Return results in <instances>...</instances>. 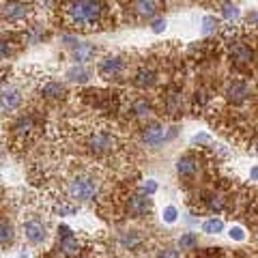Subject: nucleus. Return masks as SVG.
Here are the masks:
<instances>
[{"instance_id":"f257e3e1","label":"nucleus","mask_w":258,"mask_h":258,"mask_svg":"<svg viewBox=\"0 0 258 258\" xmlns=\"http://www.w3.org/2000/svg\"><path fill=\"white\" fill-rule=\"evenodd\" d=\"M101 0H71L67 7V18L76 28H93L101 22Z\"/></svg>"},{"instance_id":"f03ea898","label":"nucleus","mask_w":258,"mask_h":258,"mask_svg":"<svg viewBox=\"0 0 258 258\" xmlns=\"http://www.w3.org/2000/svg\"><path fill=\"white\" fill-rule=\"evenodd\" d=\"M97 191H99V181H97V176H78L69 183V196L80 200V203H84V200H93L97 196Z\"/></svg>"},{"instance_id":"7ed1b4c3","label":"nucleus","mask_w":258,"mask_h":258,"mask_svg":"<svg viewBox=\"0 0 258 258\" xmlns=\"http://www.w3.org/2000/svg\"><path fill=\"white\" fill-rule=\"evenodd\" d=\"M116 147V138L108 132H97L88 138V149H91L95 155H106V153L114 151Z\"/></svg>"},{"instance_id":"20e7f679","label":"nucleus","mask_w":258,"mask_h":258,"mask_svg":"<svg viewBox=\"0 0 258 258\" xmlns=\"http://www.w3.org/2000/svg\"><path fill=\"white\" fill-rule=\"evenodd\" d=\"M24 235H26V239L30 241V243L39 245V243H43L45 241L47 230L39 220H28V222H24Z\"/></svg>"},{"instance_id":"39448f33","label":"nucleus","mask_w":258,"mask_h":258,"mask_svg":"<svg viewBox=\"0 0 258 258\" xmlns=\"http://www.w3.org/2000/svg\"><path fill=\"white\" fill-rule=\"evenodd\" d=\"M30 9L32 7L26 3H7L3 7V18L9 22H18V20H24L26 15H30Z\"/></svg>"},{"instance_id":"423d86ee","label":"nucleus","mask_w":258,"mask_h":258,"mask_svg":"<svg viewBox=\"0 0 258 258\" xmlns=\"http://www.w3.org/2000/svg\"><path fill=\"white\" fill-rule=\"evenodd\" d=\"M151 198L149 196H142V194H138V196H132V200H129V205H127V211L132 217H142V215H147L151 213Z\"/></svg>"},{"instance_id":"0eeeda50","label":"nucleus","mask_w":258,"mask_h":258,"mask_svg":"<svg viewBox=\"0 0 258 258\" xmlns=\"http://www.w3.org/2000/svg\"><path fill=\"white\" fill-rule=\"evenodd\" d=\"M123 67H125V62L120 60L118 56H108V58L99 64V74H101L103 78L112 80V78H116L120 71H123Z\"/></svg>"},{"instance_id":"6e6552de","label":"nucleus","mask_w":258,"mask_h":258,"mask_svg":"<svg viewBox=\"0 0 258 258\" xmlns=\"http://www.w3.org/2000/svg\"><path fill=\"white\" fill-rule=\"evenodd\" d=\"M226 97H228V101H232V103L245 101L249 97V86L245 82H241V80H235V82L228 84V88H226Z\"/></svg>"},{"instance_id":"1a4fd4ad","label":"nucleus","mask_w":258,"mask_h":258,"mask_svg":"<svg viewBox=\"0 0 258 258\" xmlns=\"http://www.w3.org/2000/svg\"><path fill=\"white\" fill-rule=\"evenodd\" d=\"M232 62L237 64V67H245V64H249L254 60V52H252V47H247L243 43H237L235 47H232Z\"/></svg>"},{"instance_id":"9d476101","label":"nucleus","mask_w":258,"mask_h":258,"mask_svg":"<svg viewBox=\"0 0 258 258\" xmlns=\"http://www.w3.org/2000/svg\"><path fill=\"white\" fill-rule=\"evenodd\" d=\"M168 138L166 136V129L161 127V125H149L147 129H144V142L151 144V147H157V144H161Z\"/></svg>"},{"instance_id":"9b49d317","label":"nucleus","mask_w":258,"mask_h":258,"mask_svg":"<svg viewBox=\"0 0 258 258\" xmlns=\"http://www.w3.org/2000/svg\"><path fill=\"white\" fill-rule=\"evenodd\" d=\"M20 103H22V95H20V91H15V88H11V91H5L3 95H0V108H3L5 112L15 110Z\"/></svg>"},{"instance_id":"f8f14e48","label":"nucleus","mask_w":258,"mask_h":258,"mask_svg":"<svg viewBox=\"0 0 258 258\" xmlns=\"http://www.w3.org/2000/svg\"><path fill=\"white\" fill-rule=\"evenodd\" d=\"M176 170H179V174H183V176H194L198 172V159L194 155L181 157L179 161H176Z\"/></svg>"},{"instance_id":"ddd939ff","label":"nucleus","mask_w":258,"mask_h":258,"mask_svg":"<svg viewBox=\"0 0 258 258\" xmlns=\"http://www.w3.org/2000/svg\"><path fill=\"white\" fill-rule=\"evenodd\" d=\"M136 9H138V13L142 15V18H153V15L157 13V3L155 0H136Z\"/></svg>"},{"instance_id":"4468645a","label":"nucleus","mask_w":258,"mask_h":258,"mask_svg":"<svg viewBox=\"0 0 258 258\" xmlns=\"http://www.w3.org/2000/svg\"><path fill=\"white\" fill-rule=\"evenodd\" d=\"M74 56H76L78 62H86V60H91L93 56H95V47L91 43H78Z\"/></svg>"},{"instance_id":"2eb2a0df","label":"nucleus","mask_w":258,"mask_h":258,"mask_svg":"<svg viewBox=\"0 0 258 258\" xmlns=\"http://www.w3.org/2000/svg\"><path fill=\"white\" fill-rule=\"evenodd\" d=\"M134 82L140 88H149V86L155 84V74H153L151 69H142V71H138V76H136Z\"/></svg>"},{"instance_id":"dca6fc26","label":"nucleus","mask_w":258,"mask_h":258,"mask_svg":"<svg viewBox=\"0 0 258 258\" xmlns=\"http://www.w3.org/2000/svg\"><path fill=\"white\" fill-rule=\"evenodd\" d=\"M13 241V226L7 220H0V245H7Z\"/></svg>"},{"instance_id":"f3484780","label":"nucleus","mask_w":258,"mask_h":258,"mask_svg":"<svg viewBox=\"0 0 258 258\" xmlns=\"http://www.w3.org/2000/svg\"><path fill=\"white\" fill-rule=\"evenodd\" d=\"M43 95L47 97V99H60V97L64 95V86L52 82V84H47V86L43 88Z\"/></svg>"},{"instance_id":"a211bd4d","label":"nucleus","mask_w":258,"mask_h":258,"mask_svg":"<svg viewBox=\"0 0 258 258\" xmlns=\"http://www.w3.org/2000/svg\"><path fill=\"white\" fill-rule=\"evenodd\" d=\"M67 78L71 80V82H86L88 80V71L84 67H74L67 71Z\"/></svg>"},{"instance_id":"6ab92c4d","label":"nucleus","mask_w":258,"mask_h":258,"mask_svg":"<svg viewBox=\"0 0 258 258\" xmlns=\"http://www.w3.org/2000/svg\"><path fill=\"white\" fill-rule=\"evenodd\" d=\"M203 230L207 232V235H217V232L224 230V222L222 220H207L203 224Z\"/></svg>"},{"instance_id":"aec40b11","label":"nucleus","mask_w":258,"mask_h":258,"mask_svg":"<svg viewBox=\"0 0 258 258\" xmlns=\"http://www.w3.org/2000/svg\"><path fill=\"white\" fill-rule=\"evenodd\" d=\"M179 245H181V249H191V247H196V245H198V237L194 235V232H187V235L181 237Z\"/></svg>"},{"instance_id":"412c9836","label":"nucleus","mask_w":258,"mask_h":258,"mask_svg":"<svg viewBox=\"0 0 258 258\" xmlns=\"http://www.w3.org/2000/svg\"><path fill=\"white\" fill-rule=\"evenodd\" d=\"M120 241H123V245L125 247H129V249H134V247H138L140 245V237H138V232H136V230H132V232H129V235H125L123 239H120Z\"/></svg>"},{"instance_id":"4be33fe9","label":"nucleus","mask_w":258,"mask_h":258,"mask_svg":"<svg viewBox=\"0 0 258 258\" xmlns=\"http://www.w3.org/2000/svg\"><path fill=\"white\" fill-rule=\"evenodd\" d=\"M217 30V20L213 18V15H207V18L203 20V35H211V32Z\"/></svg>"},{"instance_id":"5701e85b","label":"nucleus","mask_w":258,"mask_h":258,"mask_svg":"<svg viewBox=\"0 0 258 258\" xmlns=\"http://www.w3.org/2000/svg\"><path fill=\"white\" fill-rule=\"evenodd\" d=\"M224 198L222 196H211L209 198V209H211V211H222L224 209Z\"/></svg>"},{"instance_id":"b1692460","label":"nucleus","mask_w":258,"mask_h":258,"mask_svg":"<svg viewBox=\"0 0 258 258\" xmlns=\"http://www.w3.org/2000/svg\"><path fill=\"white\" fill-rule=\"evenodd\" d=\"M15 129H18V134H28L30 129H32V118H22L18 125H15Z\"/></svg>"},{"instance_id":"393cba45","label":"nucleus","mask_w":258,"mask_h":258,"mask_svg":"<svg viewBox=\"0 0 258 258\" xmlns=\"http://www.w3.org/2000/svg\"><path fill=\"white\" fill-rule=\"evenodd\" d=\"M136 114H138V116H149L151 114V106L147 101H138V103H136Z\"/></svg>"},{"instance_id":"a878e982","label":"nucleus","mask_w":258,"mask_h":258,"mask_svg":"<svg viewBox=\"0 0 258 258\" xmlns=\"http://www.w3.org/2000/svg\"><path fill=\"white\" fill-rule=\"evenodd\" d=\"M157 258H181V252L179 249H174V247H166V249H161V252L157 254Z\"/></svg>"},{"instance_id":"bb28decb","label":"nucleus","mask_w":258,"mask_h":258,"mask_svg":"<svg viewBox=\"0 0 258 258\" xmlns=\"http://www.w3.org/2000/svg\"><path fill=\"white\" fill-rule=\"evenodd\" d=\"M237 15H239V9H237V5H226L224 7V18L226 20H232V18H237Z\"/></svg>"},{"instance_id":"cd10ccee","label":"nucleus","mask_w":258,"mask_h":258,"mask_svg":"<svg viewBox=\"0 0 258 258\" xmlns=\"http://www.w3.org/2000/svg\"><path fill=\"white\" fill-rule=\"evenodd\" d=\"M164 220H166L168 224L176 222V209H174V207H166V209H164Z\"/></svg>"},{"instance_id":"c85d7f7f","label":"nucleus","mask_w":258,"mask_h":258,"mask_svg":"<svg viewBox=\"0 0 258 258\" xmlns=\"http://www.w3.org/2000/svg\"><path fill=\"white\" fill-rule=\"evenodd\" d=\"M142 189H144V194H147V196H149V194H155V191H157V183H155V181H147V183L142 185Z\"/></svg>"},{"instance_id":"c756f323","label":"nucleus","mask_w":258,"mask_h":258,"mask_svg":"<svg viewBox=\"0 0 258 258\" xmlns=\"http://www.w3.org/2000/svg\"><path fill=\"white\" fill-rule=\"evenodd\" d=\"M230 237H232V239H237V241H243V239H245L243 230H241L239 226H235V228H230Z\"/></svg>"},{"instance_id":"7c9ffc66","label":"nucleus","mask_w":258,"mask_h":258,"mask_svg":"<svg viewBox=\"0 0 258 258\" xmlns=\"http://www.w3.org/2000/svg\"><path fill=\"white\" fill-rule=\"evenodd\" d=\"M56 211H58L60 215H74L76 213V207H56Z\"/></svg>"},{"instance_id":"2f4dec72","label":"nucleus","mask_w":258,"mask_h":258,"mask_svg":"<svg viewBox=\"0 0 258 258\" xmlns=\"http://www.w3.org/2000/svg\"><path fill=\"white\" fill-rule=\"evenodd\" d=\"M9 45H7L5 41H0V58H7V56H9Z\"/></svg>"},{"instance_id":"473e14b6","label":"nucleus","mask_w":258,"mask_h":258,"mask_svg":"<svg viewBox=\"0 0 258 258\" xmlns=\"http://www.w3.org/2000/svg\"><path fill=\"white\" fill-rule=\"evenodd\" d=\"M164 28H166V22L164 20H155V22H153V30H155V32H161Z\"/></svg>"},{"instance_id":"72a5a7b5","label":"nucleus","mask_w":258,"mask_h":258,"mask_svg":"<svg viewBox=\"0 0 258 258\" xmlns=\"http://www.w3.org/2000/svg\"><path fill=\"white\" fill-rule=\"evenodd\" d=\"M207 140H209V136H205V134H203V136H196V138H194V142H196V144H198V142H207Z\"/></svg>"},{"instance_id":"f704fd0d","label":"nucleus","mask_w":258,"mask_h":258,"mask_svg":"<svg viewBox=\"0 0 258 258\" xmlns=\"http://www.w3.org/2000/svg\"><path fill=\"white\" fill-rule=\"evenodd\" d=\"M3 76H5V74H3V71H0V82H3V80H5V78H3Z\"/></svg>"}]
</instances>
